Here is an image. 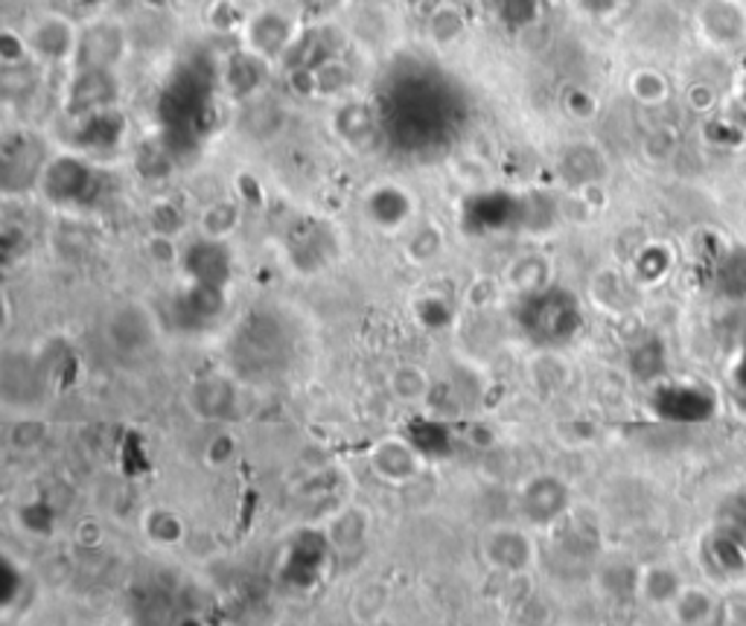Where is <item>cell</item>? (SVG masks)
<instances>
[{
  "label": "cell",
  "mask_w": 746,
  "mask_h": 626,
  "mask_svg": "<svg viewBox=\"0 0 746 626\" xmlns=\"http://www.w3.org/2000/svg\"><path fill=\"white\" fill-rule=\"evenodd\" d=\"M525 327L531 335H540V339L552 341H566L572 339L577 330H580V309H577V300L568 292H534L531 300H528L525 312Z\"/></svg>",
  "instance_id": "cell-1"
},
{
  "label": "cell",
  "mask_w": 746,
  "mask_h": 626,
  "mask_svg": "<svg viewBox=\"0 0 746 626\" xmlns=\"http://www.w3.org/2000/svg\"><path fill=\"white\" fill-rule=\"evenodd\" d=\"M653 406L662 417L677 420V423H700L714 417V394L705 390V385L694 382H679V385H662Z\"/></svg>",
  "instance_id": "cell-2"
},
{
  "label": "cell",
  "mask_w": 746,
  "mask_h": 626,
  "mask_svg": "<svg viewBox=\"0 0 746 626\" xmlns=\"http://www.w3.org/2000/svg\"><path fill=\"white\" fill-rule=\"evenodd\" d=\"M371 473L385 483H411L423 473V455L403 437H385L371 448Z\"/></svg>",
  "instance_id": "cell-3"
},
{
  "label": "cell",
  "mask_w": 746,
  "mask_h": 626,
  "mask_svg": "<svg viewBox=\"0 0 746 626\" xmlns=\"http://www.w3.org/2000/svg\"><path fill=\"white\" fill-rule=\"evenodd\" d=\"M568 508L566 483L554 475H536L522 487V513L531 525H552L554 519Z\"/></svg>",
  "instance_id": "cell-4"
},
{
  "label": "cell",
  "mask_w": 746,
  "mask_h": 626,
  "mask_svg": "<svg viewBox=\"0 0 746 626\" xmlns=\"http://www.w3.org/2000/svg\"><path fill=\"white\" fill-rule=\"evenodd\" d=\"M484 559L490 562L493 568H501V571H519L525 568L531 559H534V545H531V536L522 531V527L510 525H496L484 534Z\"/></svg>",
  "instance_id": "cell-5"
},
{
  "label": "cell",
  "mask_w": 746,
  "mask_h": 626,
  "mask_svg": "<svg viewBox=\"0 0 746 626\" xmlns=\"http://www.w3.org/2000/svg\"><path fill=\"white\" fill-rule=\"evenodd\" d=\"M700 26L709 42L730 47L746 35V15L738 0H709L700 12Z\"/></svg>",
  "instance_id": "cell-6"
},
{
  "label": "cell",
  "mask_w": 746,
  "mask_h": 626,
  "mask_svg": "<svg viewBox=\"0 0 746 626\" xmlns=\"http://www.w3.org/2000/svg\"><path fill=\"white\" fill-rule=\"evenodd\" d=\"M703 557L705 566L714 568L721 577H741L746 571V545L721 525L705 536Z\"/></svg>",
  "instance_id": "cell-7"
},
{
  "label": "cell",
  "mask_w": 746,
  "mask_h": 626,
  "mask_svg": "<svg viewBox=\"0 0 746 626\" xmlns=\"http://www.w3.org/2000/svg\"><path fill=\"white\" fill-rule=\"evenodd\" d=\"M368 216H371L380 228H399L403 221L411 216V198H408L399 186H376L368 195Z\"/></svg>",
  "instance_id": "cell-8"
},
{
  "label": "cell",
  "mask_w": 746,
  "mask_h": 626,
  "mask_svg": "<svg viewBox=\"0 0 746 626\" xmlns=\"http://www.w3.org/2000/svg\"><path fill=\"white\" fill-rule=\"evenodd\" d=\"M674 618L679 621V626H712L721 618V603L714 601L712 592L686 585L674 601Z\"/></svg>",
  "instance_id": "cell-9"
},
{
  "label": "cell",
  "mask_w": 746,
  "mask_h": 626,
  "mask_svg": "<svg viewBox=\"0 0 746 626\" xmlns=\"http://www.w3.org/2000/svg\"><path fill=\"white\" fill-rule=\"evenodd\" d=\"M682 589H686L682 577L677 574V568L670 566H651L638 574V592L656 606H674Z\"/></svg>",
  "instance_id": "cell-10"
},
{
  "label": "cell",
  "mask_w": 746,
  "mask_h": 626,
  "mask_svg": "<svg viewBox=\"0 0 746 626\" xmlns=\"http://www.w3.org/2000/svg\"><path fill=\"white\" fill-rule=\"evenodd\" d=\"M82 68H102L109 70V65L120 56V33L117 26L111 24H97L91 33L82 38Z\"/></svg>",
  "instance_id": "cell-11"
},
{
  "label": "cell",
  "mask_w": 746,
  "mask_h": 626,
  "mask_svg": "<svg viewBox=\"0 0 746 626\" xmlns=\"http://www.w3.org/2000/svg\"><path fill=\"white\" fill-rule=\"evenodd\" d=\"M289 42V21L278 15H265L251 26V44L257 53H280Z\"/></svg>",
  "instance_id": "cell-12"
},
{
  "label": "cell",
  "mask_w": 746,
  "mask_h": 626,
  "mask_svg": "<svg viewBox=\"0 0 746 626\" xmlns=\"http://www.w3.org/2000/svg\"><path fill=\"white\" fill-rule=\"evenodd\" d=\"M717 286L726 297H746V248H738L717 265Z\"/></svg>",
  "instance_id": "cell-13"
},
{
  "label": "cell",
  "mask_w": 746,
  "mask_h": 626,
  "mask_svg": "<svg viewBox=\"0 0 746 626\" xmlns=\"http://www.w3.org/2000/svg\"><path fill=\"white\" fill-rule=\"evenodd\" d=\"M391 390H394V397L403 399V402H420V399H426V394L432 390V382H429L426 371H420V367H399V371L391 376Z\"/></svg>",
  "instance_id": "cell-14"
},
{
  "label": "cell",
  "mask_w": 746,
  "mask_h": 626,
  "mask_svg": "<svg viewBox=\"0 0 746 626\" xmlns=\"http://www.w3.org/2000/svg\"><path fill=\"white\" fill-rule=\"evenodd\" d=\"M35 47L47 59H65L74 50V38H70V30L61 21H47L35 33Z\"/></svg>",
  "instance_id": "cell-15"
},
{
  "label": "cell",
  "mask_w": 746,
  "mask_h": 626,
  "mask_svg": "<svg viewBox=\"0 0 746 626\" xmlns=\"http://www.w3.org/2000/svg\"><path fill=\"white\" fill-rule=\"evenodd\" d=\"M670 269V251L665 246H647L642 254L636 257V274L645 283H656L668 274Z\"/></svg>",
  "instance_id": "cell-16"
},
{
  "label": "cell",
  "mask_w": 746,
  "mask_h": 626,
  "mask_svg": "<svg viewBox=\"0 0 746 626\" xmlns=\"http://www.w3.org/2000/svg\"><path fill=\"white\" fill-rule=\"evenodd\" d=\"M630 362H633V371H636L638 379H656V376L665 371V348H662L656 339L645 341V344L633 353Z\"/></svg>",
  "instance_id": "cell-17"
},
{
  "label": "cell",
  "mask_w": 746,
  "mask_h": 626,
  "mask_svg": "<svg viewBox=\"0 0 746 626\" xmlns=\"http://www.w3.org/2000/svg\"><path fill=\"white\" fill-rule=\"evenodd\" d=\"M633 93H636V100L653 105V102L668 100V82L656 70H638L633 77Z\"/></svg>",
  "instance_id": "cell-18"
},
{
  "label": "cell",
  "mask_w": 746,
  "mask_h": 626,
  "mask_svg": "<svg viewBox=\"0 0 746 626\" xmlns=\"http://www.w3.org/2000/svg\"><path fill=\"white\" fill-rule=\"evenodd\" d=\"M721 527H726L730 534H735L746 545V490L735 492V496L723 504Z\"/></svg>",
  "instance_id": "cell-19"
},
{
  "label": "cell",
  "mask_w": 746,
  "mask_h": 626,
  "mask_svg": "<svg viewBox=\"0 0 746 626\" xmlns=\"http://www.w3.org/2000/svg\"><path fill=\"white\" fill-rule=\"evenodd\" d=\"M417 321L423 323L426 330H441V327H447L452 321L450 304L441 300V297H423L417 304Z\"/></svg>",
  "instance_id": "cell-20"
},
{
  "label": "cell",
  "mask_w": 746,
  "mask_h": 626,
  "mask_svg": "<svg viewBox=\"0 0 746 626\" xmlns=\"http://www.w3.org/2000/svg\"><path fill=\"white\" fill-rule=\"evenodd\" d=\"M234 221H237V210H234L230 204H216V207L207 210V216H204V230H207L213 239L225 237V234L234 228Z\"/></svg>",
  "instance_id": "cell-21"
},
{
  "label": "cell",
  "mask_w": 746,
  "mask_h": 626,
  "mask_svg": "<svg viewBox=\"0 0 746 626\" xmlns=\"http://www.w3.org/2000/svg\"><path fill=\"white\" fill-rule=\"evenodd\" d=\"M501 15L508 18V24L525 26L534 18V0H505L501 3Z\"/></svg>",
  "instance_id": "cell-22"
},
{
  "label": "cell",
  "mask_w": 746,
  "mask_h": 626,
  "mask_svg": "<svg viewBox=\"0 0 746 626\" xmlns=\"http://www.w3.org/2000/svg\"><path fill=\"white\" fill-rule=\"evenodd\" d=\"M688 102L694 105L697 111H705L714 105V91L709 86H694L688 91Z\"/></svg>",
  "instance_id": "cell-23"
},
{
  "label": "cell",
  "mask_w": 746,
  "mask_h": 626,
  "mask_svg": "<svg viewBox=\"0 0 746 626\" xmlns=\"http://www.w3.org/2000/svg\"><path fill=\"white\" fill-rule=\"evenodd\" d=\"M228 457H234V446H230V441H225V437H219V441H213L211 446H207V464H225Z\"/></svg>",
  "instance_id": "cell-24"
},
{
  "label": "cell",
  "mask_w": 746,
  "mask_h": 626,
  "mask_svg": "<svg viewBox=\"0 0 746 626\" xmlns=\"http://www.w3.org/2000/svg\"><path fill=\"white\" fill-rule=\"evenodd\" d=\"M732 382H735V388L741 394H746V341L744 348L738 350V356H735V364H732Z\"/></svg>",
  "instance_id": "cell-25"
},
{
  "label": "cell",
  "mask_w": 746,
  "mask_h": 626,
  "mask_svg": "<svg viewBox=\"0 0 746 626\" xmlns=\"http://www.w3.org/2000/svg\"><path fill=\"white\" fill-rule=\"evenodd\" d=\"M586 7L589 9H595V12H601V9H607V7H612V0H584Z\"/></svg>",
  "instance_id": "cell-26"
},
{
  "label": "cell",
  "mask_w": 746,
  "mask_h": 626,
  "mask_svg": "<svg viewBox=\"0 0 746 626\" xmlns=\"http://www.w3.org/2000/svg\"><path fill=\"white\" fill-rule=\"evenodd\" d=\"M738 96H741V102H744V109H746V73L741 77V82H738Z\"/></svg>",
  "instance_id": "cell-27"
}]
</instances>
